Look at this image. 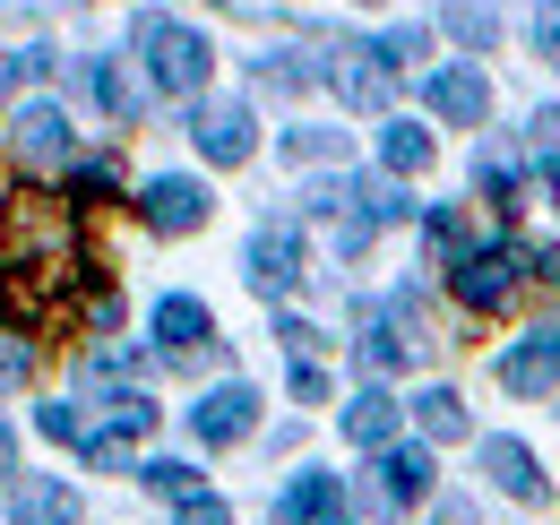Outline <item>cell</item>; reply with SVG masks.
<instances>
[{"instance_id":"6da1fadb","label":"cell","mask_w":560,"mask_h":525,"mask_svg":"<svg viewBox=\"0 0 560 525\" xmlns=\"http://www.w3.org/2000/svg\"><path fill=\"white\" fill-rule=\"evenodd\" d=\"M86 276H95V267L78 250L70 215L44 207V190L0 198V319H9V328L61 319V302H70Z\"/></svg>"},{"instance_id":"7a4b0ae2","label":"cell","mask_w":560,"mask_h":525,"mask_svg":"<svg viewBox=\"0 0 560 525\" xmlns=\"http://www.w3.org/2000/svg\"><path fill=\"white\" fill-rule=\"evenodd\" d=\"M139 52H147V78L164 95H199L208 86V35L199 26H173V18H139Z\"/></svg>"},{"instance_id":"3957f363","label":"cell","mask_w":560,"mask_h":525,"mask_svg":"<svg viewBox=\"0 0 560 525\" xmlns=\"http://www.w3.org/2000/svg\"><path fill=\"white\" fill-rule=\"evenodd\" d=\"M526 284V250L517 242H483V250H457V267H448V293L475 311V319H491V311H509V293Z\"/></svg>"},{"instance_id":"277c9868","label":"cell","mask_w":560,"mask_h":525,"mask_svg":"<svg viewBox=\"0 0 560 525\" xmlns=\"http://www.w3.org/2000/svg\"><path fill=\"white\" fill-rule=\"evenodd\" d=\"M328 52H337V61H328V78H337V95H346L353 113H380V104H388V86H397V69H388V52H380V44H353V35H337Z\"/></svg>"},{"instance_id":"5b68a950","label":"cell","mask_w":560,"mask_h":525,"mask_svg":"<svg viewBox=\"0 0 560 525\" xmlns=\"http://www.w3.org/2000/svg\"><path fill=\"white\" fill-rule=\"evenodd\" d=\"M422 500H431V457L422 448H380V465H371V509L397 517V509H422Z\"/></svg>"},{"instance_id":"8992f818","label":"cell","mask_w":560,"mask_h":525,"mask_svg":"<svg viewBox=\"0 0 560 525\" xmlns=\"http://www.w3.org/2000/svg\"><path fill=\"white\" fill-rule=\"evenodd\" d=\"M500 388H517V396H552V388H560V328L517 336V345L500 353Z\"/></svg>"},{"instance_id":"52a82bcc","label":"cell","mask_w":560,"mask_h":525,"mask_svg":"<svg viewBox=\"0 0 560 525\" xmlns=\"http://www.w3.org/2000/svg\"><path fill=\"white\" fill-rule=\"evenodd\" d=\"M155 336H164V362H208V345H215L208 302H190V293L155 302Z\"/></svg>"},{"instance_id":"ba28073f","label":"cell","mask_w":560,"mask_h":525,"mask_svg":"<svg viewBox=\"0 0 560 525\" xmlns=\"http://www.w3.org/2000/svg\"><path fill=\"white\" fill-rule=\"evenodd\" d=\"M139 215L155 224V233H199V224H208V190L182 182V173H164V182L139 190Z\"/></svg>"},{"instance_id":"9c48e42d","label":"cell","mask_w":560,"mask_h":525,"mask_svg":"<svg viewBox=\"0 0 560 525\" xmlns=\"http://www.w3.org/2000/svg\"><path fill=\"white\" fill-rule=\"evenodd\" d=\"M250 284L259 293H293L302 284V233L293 224H259L250 233Z\"/></svg>"},{"instance_id":"30bf717a","label":"cell","mask_w":560,"mask_h":525,"mask_svg":"<svg viewBox=\"0 0 560 525\" xmlns=\"http://www.w3.org/2000/svg\"><path fill=\"white\" fill-rule=\"evenodd\" d=\"M415 353H422V336H415V311H406V302H397L388 319H371V336H362V371H371V380H397Z\"/></svg>"},{"instance_id":"8fae6325","label":"cell","mask_w":560,"mask_h":525,"mask_svg":"<svg viewBox=\"0 0 560 525\" xmlns=\"http://www.w3.org/2000/svg\"><path fill=\"white\" fill-rule=\"evenodd\" d=\"M190 422H199V440H208V448H233V440H250V422H259V388H242V380H233V388H215Z\"/></svg>"},{"instance_id":"7c38bea8","label":"cell","mask_w":560,"mask_h":525,"mask_svg":"<svg viewBox=\"0 0 560 525\" xmlns=\"http://www.w3.org/2000/svg\"><path fill=\"white\" fill-rule=\"evenodd\" d=\"M199 155L224 164V173L250 164V104H208V113H199Z\"/></svg>"},{"instance_id":"4fadbf2b","label":"cell","mask_w":560,"mask_h":525,"mask_svg":"<svg viewBox=\"0 0 560 525\" xmlns=\"http://www.w3.org/2000/svg\"><path fill=\"white\" fill-rule=\"evenodd\" d=\"M277 517L284 525H353V509H346V491H337V474H302V482L284 491Z\"/></svg>"},{"instance_id":"5bb4252c","label":"cell","mask_w":560,"mask_h":525,"mask_svg":"<svg viewBox=\"0 0 560 525\" xmlns=\"http://www.w3.org/2000/svg\"><path fill=\"white\" fill-rule=\"evenodd\" d=\"M431 113H440V121H457V130H475V121L491 113L483 69H440V78H431Z\"/></svg>"},{"instance_id":"9a60e30c","label":"cell","mask_w":560,"mask_h":525,"mask_svg":"<svg viewBox=\"0 0 560 525\" xmlns=\"http://www.w3.org/2000/svg\"><path fill=\"white\" fill-rule=\"evenodd\" d=\"M483 474L509 491V500H526V509H544V465L526 457L517 440H483Z\"/></svg>"},{"instance_id":"2e32d148","label":"cell","mask_w":560,"mask_h":525,"mask_svg":"<svg viewBox=\"0 0 560 525\" xmlns=\"http://www.w3.org/2000/svg\"><path fill=\"white\" fill-rule=\"evenodd\" d=\"M18 525H86V509H78L70 482H52V474H35V482H18Z\"/></svg>"},{"instance_id":"e0dca14e","label":"cell","mask_w":560,"mask_h":525,"mask_svg":"<svg viewBox=\"0 0 560 525\" xmlns=\"http://www.w3.org/2000/svg\"><path fill=\"white\" fill-rule=\"evenodd\" d=\"M397 413H406V405H397L388 388H362L346 405V440L353 448H397Z\"/></svg>"},{"instance_id":"ac0fdd59","label":"cell","mask_w":560,"mask_h":525,"mask_svg":"<svg viewBox=\"0 0 560 525\" xmlns=\"http://www.w3.org/2000/svg\"><path fill=\"white\" fill-rule=\"evenodd\" d=\"M18 147H26L35 164H61V155H70V121H61L52 104H26V113H18Z\"/></svg>"},{"instance_id":"d6986e66","label":"cell","mask_w":560,"mask_h":525,"mask_svg":"<svg viewBox=\"0 0 560 525\" xmlns=\"http://www.w3.org/2000/svg\"><path fill=\"white\" fill-rule=\"evenodd\" d=\"M380 164H388V173H406V182H415V173H431V130L388 121V130H380Z\"/></svg>"},{"instance_id":"ffe728a7","label":"cell","mask_w":560,"mask_h":525,"mask_svg":"<svg viewBox=\"0 0 560 525\" xmlns=\"http://www.w3.org/2000/svg\"><path fill=\"white\" fill-rule=\"evenodd\" d=\"M415 422H422V440H466V396L457 388H422Z\"/></svg>"},{"instance_id":"44dd1931","label":"cell","mask_w":560,"mask_h":525,"mask_svg":"<svg viewBox=\"0 0 560 525\" xmlns=\"http://www.w3.org/2000/svg\"><path fill=\"white\" fill-rule=\"evenodd\" d=\"M113 190H121V164H113V155H86L70 173V207H104Z\"/></svg>"},{"instance_id":"7402d4cb","label":"cell","mask_w":560,"mask_h":525,"mask_svg":"<svg viewBox=\"0 0 560 525\" xmlns=\"http://www.w3.org/2000/svg\"><path fill=\"white\" fill-rule=\"evenodd\" d=\"M139 482H147V491H164V500H199V465H182V457H155Z\"/></svg>"},{"instance_id":"603a6c76","label":"cell","mask_w":560,"mask_h":525,"mask_svg":"<svg viewBox=\"0 0 560 525\" xmlns=\"http://www.w3.org/2000/svg\"><path fill=\"white\" fill-rule=\"evenodd\" d=\"M448 35L483 52V44H491V35H500V26H491V9H483V0H448Z\"/></svg>"},{"instance_id":"cb8c5ba5","label":"cell","mask_w":560,"mask_h":525,"mask_svg":"<svg viewBox=\"0 0 560 525\" xmlns=\"http://www.w3.org/2000/svg\"><path fill=\"white\" fill-rule=\"evenodd\" d=\"M95 95H104V113H113V121H139V86H130L113 61L95 69Z\"/></svg>"},{"instance_id":"d4e9b609","label":"cell","mask_w":560,"mask_h":525,"mask_svg":"<svg viewBox=\"0 0 560 525\" xmlns=\"http://www.w3.org/2000/svg\"><path fill=\"white\" fill-rule=\"evenodd\" d=\"M284 155H293V164H328V155H346V138H337V130H293V138H284Z\"/></svg>"},{"instance_id":"484cf974","label":"cell","mask_w":560,"mask_h":525,"mask_svg":"<svg viewBox=\"0 0 560 525\" xmlns=\"http://www.w3.org/2000/svg\"><path fill=\"white\" fill-rule=\"evenodd\" d=\"M35 422H44V440H61V448H86V422H78L70 405H44Z\"/></svg>"},{"instance_id":"4316f807","label":"cell","mask_w":560,"mask_h":525,"mask_svg":"<svg viewBox=\"0 0 560 525\" xmlns=\"http://www.w3.org/2000/svg\"><path fill=\"white\" fill-rule=\"evenodd\" d=\"M422 242H431V259L466 250V233H457V215H448V207H440V215H422Z\"/></svg>"},{"instance_id":"83f0119b","label":"cell","mask_w":560,"mask_h":525,"mask_svg":"<svg viewBox=\"0 0 560 525\" xmlns=\"http://www.w3.org/2000/svg\"><path fill=\"white\" fill-rule=\"evenodd\" d=\"M535 52L560 69V0H535Z\"/></svg>"},{"instance_id":"f1b7e54d","label":"cell","mask_w":560,"mask_h":525,"mask_svg":"<svg viewBox=\"0 0 560 525\" xmlns=\"http://www.w3.org/2000/svg\"><path fill=\"white\" fill-rule=\"evenodd\" d=\"M173 525H233V509H224V500H208V491H199V500H182V517Z\"/></svg>"},{"instance_id":"f546056e","label":"cell","mask_w":560,"mask_h":525,"mask_svg":"<svg viewBox=\"0 0 560 525\" xmlns=\"http://www.w3.org/2000/svg\"><path fill=\"white\" fill-rule=\"evenodd\" d=\"M293 396H302V405H328V371H319V362H293Z\"/></svg>"},{"instance_id":"4dcf8cb0","label":"cell","mask_w":560,"mask_h":525,"mask_svg":"<svg viewBox=\"0 0 560 525\" xmlns=\"http://www.w3.org/2000/svg\"><path fill=\"white\" fill-rule=\"evenodd\" d=\"M26 69H44V52H26V61H9V52H0V95H9V86H18Z\"/></svg>"},{"instance_id":"1f68e13d","label":"cell","mask_w":560,"mask_h":525,"mask_svg":"<svg viewBox=\"0 0 560 525\" xmlns=\"http://www.w3.org/2000/svg\"><path fill=\"white\" fill-rule=\"evenodd\" d=\"M9 465H18V440H9V431H0V482H9Z\"/></svg>"},{"instance_id":"d6a6232c","label":"cell","mask_w":560,"mask_h":525,"mask_svg":"<svg viewBox=\"0 0 560 525\" xmlns=\"http://www.w3.org/2000/svg\"><path fill=\"white\" fill-rule=\"evenodd\" d=\"M544 190H552V207H560V155H552V164H544Z\"/></svg>"}]
</instances>
